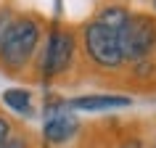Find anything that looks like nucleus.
<instances>
[{
  "instance_id": "nucleus-1",
  "label": "nucleus",
  "mask_w": 156,
  "mask_h": 148,
  "mask_svg": "<svg viewBox=\"0 0 156 148\" xmlns=\"http://www.w3.org/2000/svg\"><path fill=\"white\" fill-rule=\"evenodd\" d=\"M40 40V26L32 19H16L0 40V61L8 69H19L32 58Z\"/></svg>"
},
{
  "instance_id": "nucleus-2",
  "label": "nucleus",
  "mask_w": 156,
  "mask_h": 148,
  "mask_svg": "<svg viewBox=\"0 0 156 148\" xmlns=\"http://www.w3.org/2000/svg\"><path fill=\"white\" fill-rule=\"evenodd\" d=\"M82 34H85V50L95 64L106 66V69H116L124 61L122 45H119V32L93 21V24L85 26Z\"/></svg>"
},
{
  "instance_id": "nucleus-3",
  "label": "nucleus",
  "mask_w": 156,
  "mask_h": 148,
  "mask_svg": "<svg viewBox=\"0 0 156 148\" xmlns=\"http://www.w3.org/2000/svg\"><path fill=\"white\" fill-rule=\"evenodd\" d=\"M119 45H122L124 61H140L146 58L156 45V24L148 16H130L119 32Z\"/></svg>"
},
{
  "instance_id": "nucleus-4",
  "label": "nucleus",
  "mask_w": 156,
  "mask_h": 148,
  "mask_svg": "<svg viewBox=\"0 0 156 148\" xmlns=\"http://www.w3.org/2000/svg\"><path fill=\"white\" fill-rule=\"evenodd\" d=\"M74 58V37L64 29L50 34L48 45H45V58H42V69L48 77H56V74L66 72L69 64Z\"/></svg>"
},
{
  "instance_id": "nucleus-5",
  "label": "nucleus",
  "mask_w": 156,
  "mask_h": 148,
  "mask_svg": "<svg viewBox=\"0 0 156 148\" xmlns=\"http://www.w3.org/2000/svg\"><path fill=\"white\" fill-rule=\"evenodd\" d=\"M42 132H45L48 143H64V140H69L77 132V119L64 114V111H53L45 119V130Z\"/></svg>"
},
{
  "instance_id": "nucleus-6",
  "label": "nucleus",
  "mask_w": 156,
  "mask_h": 148,
  "mask_svg": "<svg viewBox=\"0 0 156 148\" xmlns=\"http://www.w3.org/2000/svg\"><path fill=\"white\" fill-rule=\"evenodd\" d=\"M132 100L127 95H80L69 100V106L77 111H108V108H124Z\"/></svg>"
},
{
  "instance_id": "nucleus-7",
  "label": "nucleus",
  "mask_w": 156,
  "mask_h": 148,
  "mask_svg": "<svg viewBox=\"0 0 156 148\" xmlns=\"http://www.w3.org/2000/svg\"><path fill=\"white\" fill-rule=\"evenodd\" d=\"M3 103L8 108H13L16 114H32V95H29V90L8 87V90L3 93Z\"/></svg>"
},
{
  "instance_id": "nucleus-8",
  "label": "nucleus",
  "mask_w": 156,
  "mask_h": 148,
  "mask_svg": "<svg viewBox=\"0 0 156 148\" xmlns=\"http://www.w3.org/2000/svg\"><path fill=\"white\" fill-rule=\"evenodd\" d=\"M95 21L103 24V26H108V29H114V32H122L124 24L130 21V13H127L122 5H108V8L101 11V16L95 19Z\"/></svg>"
},
{
  "instance_id": "nucleus-9",
  "label": "nucleus",
  "mask_w": 156,
  "mask_h": 148,
  "mask_svg": "<svg viewBox=\"0 0 156 148\" xmlns=\"http://www.w3.org/2000/svg\"><path fill=\"white\" fill-rule=\"evenodd\" d=\"M11 24H13V21H11V13L8 11H0V40H3V34L8 32Z\"/></svg>"
},
{
  "instance_id": "nucleus-10",
  "label": "nucleus",
  "mask_w": 156,
  "mask_h": 148,
  "mask_svg": "<svg viewBox=\"0 0 156 148\" xmlns=\"http://www.w3.org/2000/svg\"><path fill=\"white\" fill-rule=\"evenodd\" d=\"M0 148H27V143H24V138H16V135H11V138L5 140Z\"/></svg>"
},
{
  "instance_id": "nucleus-11",
  "label": "nucleus",
  "mask_w": 156,
  "mask_h": 148,
  "mask_svg": "<svg viewBox=\"0 0 156 148\" xmlns=\"http://www.w3.org/2000/svg\"><path fill=\"white\" fill-rule=\"evenodd\" d=\"M8 138H11V127H8V122L0 116V146H3V143H5Z\"/></svg>"
},
{
  "instance_id": "nucleus-12",
  "label": "nucleus",
  "mask_w": 156,
  "mask_h": 148,
  "mask_svg": "<svg viewBox=\"0 0 156 148\" xmlns=\"http://www.w3.org/2000/svg\"><path fill=\"white\" fill-rule=\"evenodd\" d=\"M122 148H140V143H135V140H132V143H124Z\"/></svg>"
},
{
  "instance_id": "nucleus-13",
  "label": "nucleus",
  "mask_w": 156,
  "mask_h": 148,
  "mask_svg": "<svg viewBox=\"0 0 156 148\" xmlns=\"http://www.w3.org/2000/svg\"><path fill=\"white\" fill-rule=\"evenodd\" d=\"M154 5H156V0H154Z\"/></svg>"
}]
</instances>
